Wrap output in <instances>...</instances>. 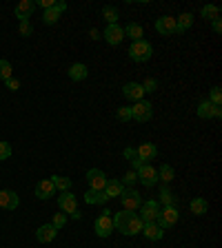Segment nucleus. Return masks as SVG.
<instances>
[{
	"label": "nucleus",
	"instance_id": "obj_13",
	"mask_svg": "<svg viewBox=\"0 0 222 248\" xmlns=\"http://www.w3.org/2000/svg\"><path fill=\"white\" fill-rule=\"evenodd\" d=\"M198 115H200L202 120L220 118V115H222V108H220V107H216V104H211L209 100H205V102L198 104Z\"/></svg>",
	"mask_w": 222,
	"mask_h": 248
},
{
	"label": "nucleus",
	"instance_id": "obj_25",
	"mask_svg": "<svg viewBox=\"0 0 222 248\" xmlns=\"http://www.w3.org/2000/svg\"><path fill=\"white\" fill-rule=\"evenodd\" d=\"M193 25V16L191 14H180L176 18V33H185L187 29H191Z\"/></svg>",
	"mask_w": 222,
	"mask_h": 248
},
{
	"label": "nucleus",
	"instance_id": "obj_14",
	"mask_svg": "<svg viewBox=\"0 0 222 248\" xmlns=\"http://www.w3.org/2000/svg\"><path fill=\"white\" fill-rule=\"evenodd\" d=\"M122 95L127 100H131V102H138V100H142V95H145V91H142V84H140V82H127L122 87Z\"/></svg>",
	"mask_w": 222,
	"mask_h": 248
},
{
	"label": "nucleus",
	"instance_id": "obj_29",
	"mask_svg": "<svg viewBox=\"0 0 222 248\" xmlns=\"http://www.w3.org/2000/svg\"><path fill=\"white\" fill-rule=\"evenodd\" d=\"M49 180L53 182V186H56V191H69L71 188V180L69 177H62V175H53V177H49Z\"/></svg>",
	"mask_w": 222,
	"mask_h": 248
},
{
	"label": "nucleus",
	"instance_id": "obj_17",
	"mask_svg": "<svg viewBox=\"0 0 222 248\" xmlns=\"http://www.w3.org/2000/svg\"><path fill=\"white\" fill-rule=\"evenodd\" d=\"M56 235H58V228L53 226V224H42V226L36 231V239H38V242H42V244L53 242V239H56Z\"/></svg>",
	"mask_w": 222,
	"mask_h": 248
},
{
	"label": "nucleus",
	"instance_id": "obj_18",
	"mask_svg": "<svg viewBox=\"0 0 222 248\" xmlns=\"http://www.w3.org/2000/svg\"><path fill=\"white\" fill-rule=\"evenodd\" d=\"M51 195H56V186L51 180H40L36 184V197L38 200H49Z\"/></svg>",
	"mask_w": 222,
	"mask_h": 248
},
{
	"label": "nucleus",
	"instance_id": "obj_4",
	"mask_svg": "<svg viewBox=\"0 0 222 248\" xmlns=\"http://www.w3.org/2000/svg\"><path fill=\"white\" fill-rule=\"evenodd\" d=\"M154 118V107H151L149 100H138L131 107V120H138V122H149Z\"/></svg>",
	"mask_w": 222,
	"mask_h": 248
},
{
	"label": "nucleus",
	"instance_id": "obj_42",
	"mask_svg": "<svg viewBox=\"0 0 222 248\" xmlns=\"http://www.w3.org/2000/svg\"><path fill=\"white\" fill-rule=\"evenodd\" d=\"M5 84H7V89H9V91H18V87H20V82H18L16 78H9Z\"/></svg>",
	"mask_w": 222,
	"mask_h": 248
},
{
	"label": "nucleus",
	"instance_id": "obj_21",
	"mask_svg": "<svg viewBox=\"0 0 222 248\" xmlns=\"http://www.w3.org/2000/svg\"><path fill=\"white\" fill-rule=\"evenodd\" d=\"M67 76L71 78L73 82H80V80H85V78L89 76V71H87V67H85L83 62H76V64H71V67H69Z\"/></svg>",
	"mask_w": 222,
	"mask_h": 248
},
{
	"label": "nucleus",
	"instance_id": "obj_6",
	"mask_svg": "<svg viewBox=\"0 0 222 248\" xmlns=\"http://www.w3.org/2000/svg\"><path fill=\"white\" fill-rule=\"evenodd\" d=\"M178 217H180V213H178L176 206H165V208H160V213H158L155 224L160 228H171L173 224H178Z\"/></svg>",
	"mask_w": 222,
	"mask_h": 248
},
{
	"label": "nucleus",
	"instance_id": "obj_34",
	"mask_svg": "<svg viewBox=\"0 0 222 248\" xmlns=\"http://www.w3.org/2000/svg\"><path fill=\"white\" fill-rule=\"evenodd\" d=\"M9 78H14V69H11L9 60H0V80H9Z\"/></svg>",
	"mask_w": 222,
	"mask_h": 248
},
{
	"label": "nucleus",
	"instance_id": "obj_40",
	"mask_svg": "<svg viewBox=\"0 0 222 248\" xmlns=\"http://www.w3.org/2000/svg\"><path fill=\"white\" fill-rule=\"evenodd\" d=\"M209 102L216 104V107H220V104H222V93H220V87H216V89L211 91V95H209Z\"/></svg>",
	"mask_w": 222,
	"mask_h": 248
},
{
	"label": "nucleus",
	"instance_id": "obj_41",
	"mask_svg": "<svg viewBox=\"0 0 222 248\" xmlns=\"http://www.w3.org/2000/svg\"><path fill=\"white\" fill-rule=\"evenodd\" d=\"M11 157V146L7 142H0V160H9Z\"/></svg>",
	"mask_w": 222,
	"mask_h": 248
},
{
	"label": "nucleus",
	"instance_id": "obj_8",
	"mask_svg": "<svg viewBox=\"0 0 222 248\" xmlns=\"http://www.w3.org/2000/svg\"><path fill=\"white\" fill-rule=\"evenodd\" d=\"M136 173H138V180L142 182V186H147V188H151L155 184V180H158V170L151 164H142Z\"/></svg>",
	"mask_w": 222,
	"mask_h": 248
},
{
	"label": "nucleus",
	"instance_id": "obj_5",
	"mask_svg": "<svg viewBox=\"0 0 222 248\" xmlns=\"http://www.w3.org/2000/svg\"><path fill=\"white\" fill-rule=\"evenodd\" d=\"M158 213H160V204L155 200H147L142 202V206L138 208V217L142 219V224H151L158 219Z\"/></svg>",
	"mask_w": 222,
	"mask_h": 248
},
{
	"label": "nucleus",
	"instance_id": "obj_11",
	"mask_svg": "<svg viewBox=\"0 0 222 248\" xmlns=\"http://www.w3.org/2000/svg\"><path fill=\"white\" fill-rule=\"evenodd\" d=\"M58 208H60L62 213H78V200H76V195L73 193H69V191H65L60 197H58Z\"/></svg>",
	"mask_w": 222,
	"mask_h": 248
},
{
	"label": "nucleus",
	"instance_id": "obj_43",
	"mask_svg": "<svg viewBox=\"0 0 222 248\" xmlns=\"http://www.w3.org/2000/svg\"><path fill=\"white\" fill-rule=\"evenodd\" d=\"M38 5H40L42 9H53V7H56V0H40Z\"/></svg>",
	"mask_w": 222,
	"mask_h": 248
},
{
	"label": "nucleus",
	"instance_id": "obj_12",
	"mask_svg": "<svg viewBox=\"0 0 222 248\" xmlns=\"http://www.w3.org/2000/svg\"><path fill=\"white\" fill-rule=\"evenodd\" d=\"M155 31L162 36H173L176 33V18L173 16H162L155 20Z\"/></svg>",
	"mask_w": 222,
	"mask_h": 248
},
{
	"label": "nucleus",
	"instance_id": "obj_26",
	"mask_svg": "<svg viewBox=\"0 0 222 248\" xmlns=\"http://www.w3.org/2000/svg\"><path fill=\"white\" fill-rule=\"evenodd\" d=\"M189 208H191L193 215H205V213L209 211V202L205 200V197H193L191 204H189Z\"/></svg>",
	"mask_w": 222,
	"mask_h": 248
},
{
	"label": "nucleus",
	"instance_id": "obj_36",
	"mask_svg": "<svg viewBox=\"0 0 222 248\" xmlns=\"http://www.w3.org/2000/svg\"><path fill=\"white\" fill-rule=\"evenodd\" d=\"M116 118H118L120 122H129L131 120V107H120L118 111H116Z\"/></svg>",
	"mask_w": 222,
	"mask_h": 248
},
{
	"label": "nucleus",
	"instance_id": "obj_19",
	"mask_svg": "<svg viewBox=\"0 0 222 248\" xmlns=\"http://www.w3.org/2000/svg\"><path fill=\"white\" fill-rule=\"evenodd\" d=\"M142 235H145L147 239H151V242H158V239L165 237V228H160L155 222H151V224L142 226Z\"/></svg>",
	"mask_w": 222,
	"mask_h": 248
},
{
	"label": "nucleus",
	"instance_id": "obj_33",
	"mask_svg": "<svg viewBox=\"0 0 222 248\" xmlns=\"http://www.w3.org/2000/svg\"><path fill=\"white\" fill-rule=\"evenodd\" d=\"M58 20H60V11L58 9H45V14H42V22H45V25H56Z\"/></svg>",
	"mask_w": 222,
	"mask_h": 248
},
{
	"label": "nucleus",
	"instance_id": "obj_2",
	"mask_svg": "<svg viewBox=\"0 0 222 248\" xmlns=\"http://www.w3.org/2000/svg\"><path fill=\"white\" fill-rule=\"evenodd\" d=\"M151 56H154V46L147 40H136L134 45L129 46V58L134 62H147Z\"/></svg>",
	"mask_w": 222,
	"mask_h": 248
},
{
	"label": "nucleus",
	"instance_id": "obj_15",
	"mask_svg": "<svg viewBox=\"0 0 222 248\" xmlns=\"http://www.w3.org/2000/svg\"><path fill=\"white\" fill-rule=\"evenodd\" d=\"M34 9H36V2H31V0H20L18 5H16L14 14L18 20H29L31 14H34Z\"/></svg>",
	"mask_w": 222,
	"mask_h": 248
},
{
	"label": "nucleus",
	"instance_id": "obj_7",
	"mask_svg": "<svg viewBox=\"0 0 222 248\" xmlns=\"http://www.w3.org/2000/svg\"><path fill=\"white\" fill-rule=\"evenodd\" d=\"M93 231H96L98 237H109V235L114 232V219H111L109 211H102V215H100L98 219H96V224H93Z\"/></svg>",
	"mask_w": 222,
	"mask_h": 248
},
{
	"label": "nucleus",
	"instance_id": "obj_28",
	"mask_svg": "<svg viewBox=\"0 0 222 248\" xmlns=\"http://www.w3.org/2000/svg\"><path fill=\"white\" fill-rule=\"evenodd\" d=\"M173 177H176V173H173V166L162 164L160 170H158V180H162L165 184H169V182H173Z\"/></svg>",
	"mask_w": 222,
	"mask_h": 248
},
{
	"label": "nucleus",
	"instance_id": "obj_44",
	"mask_svg": "<svg viewBox=\"0 0 222 248\" xmlns=\"http://www.w3.org/2000/svg\"><path fill=\"white\" fill-rule=\"evenodd\" d=\"M213 31H216V33H220V31H222V22H220V18H218V20H213Z\"/></svg>",
	"mask_w": 222,
	"mask_h": 248
},
{
	"label": "nucleus",
	"instance_id": "obj_39",
	"mask_svg": "<svg viewBox=\"0 0 222 248\" xmlns=\"http://www.w3.org/2000/svg\"><path fill=\"white\" fill-rule=\"evenodd\" d=\"M51 224L58 228V231H60V228L67 224V213H56V215H53V222H51Z\"/></svg>",
	"mask_w": 222,
	"mask_h": 248
},
{
	"label": "nucleus",
	"instance_id": "obj_1",
	"mask_svg": "<svg viewBox=\"0 0 222 248\" xmlns=\"http://www.w3.org/2000/svg\"><path fill=\"white\" fill-rule=\"evenodd\" d=\"M111 219H114V231H120L122 235H138V232H142V226H145L142 219L129 211L116 213V217H111Z\"/></svg>",
	"mask_w": 222,
	"mask_h": 248
},
{
	"label": "nucleus",
	"instance_id": "obj_10",
	"mask_svg": "<svg viewBox=\"0 0 222 248\" xmlns=\"http://www.w3.org/2000/svg\"><path fill=\"white\" fill-rule=\"evenodd\" d=\"M18 206H20V197H18V193L9 191V188L0 191V208H5V211H16Z\"/></svg>",
	"mask_w": 222,
	"mask_h": 248
},
{
	"label": "nucleus",
	"instance_id": "obj_27",
	"mask_svg": "<svg viewBox=\"0 0 222 248\" xmlns=\"http://www.w3.org/2000/svg\"><path fill=\"white\" fill-rule=\"evenodd\" d=\"M142 33H145V31H142V27L138 25V22H129V25L124 27V36H129L131 40H142Z\"/></svg>",
	"mask_w": 222,
	"mask_h": 248
},
{
	"label": "nucleus",
	"instance_id": "obj_24",
	"mask_svg": "<svg viewBox=\"0 0 222 248\" xmlns=\"http://www.w3.org/2000/svg\"><path fill=\"white\" fill-rule=\"evenodd\" d=\"M122 155H124V160H129V162H131V166H134V170H138L142 164H149V162H145V160H142V157H140V155L136 153V149H131V146H127Z\"/></svg>",
	"mask_w": 222,
	"mask_h": 248
},
{
	"label": "nucleus",
	"instance_id": "obj_22",
	"mask_svg": "<svg viewBox=\"0 0 222 248\" xmlns=\"http://www.w3.org/2000/svg\"><path fill=\"white\" fill-rule=\"evenodd\" d=\"M136 153H138L145 162H151V160H155V155H158V149H155L154 144H149V142H145V144H140L138 149H136Z\"/></svg>",
	"mask_w": 222,
	"mask_h": 248
},
{
	"label": "nucleus",
	"instance_id": "obj_16",
	"mask_svg": "<svg viewBox=\"0 0 222 248\" xmlns=\"http://www.w3.org/2000/svg\"><path fill=\"white\" fill-rule=\"evenodd\" d=\"M124 38V27L120 25H109L107 29H104V40L109 42V45H120Z\"/></svg>",
	"mask_w": 222,
	"mask_h": 248
},
{
	"label": "nucleus",
	"instance_id": "obj_32",
	"mask_svg": "<svg viewBox=\"0 0 222 248\" xmlns=\"http://www.w3.org/2000/svg\"><path fill=\"white\" fill-rule=\"evenodd\" d=\"M202 18L205 20H218L220 18V9H218L216 5H207V7H202Z\"/></svg>",
	"mask_w": 222,
	"mask_h": 248
},
{
	"label": "nucleus",
	"instance_id": "obj_30",
	"mask_svg": "<svg viewBox=\"0 0 222 248\" xmlns=\"http://www.w3.org/2000/svg\"><path fill=\"white\" fill-rule=\"evenodd\" d=\"M160 202L165 204V206H176V195H173V191L167 188V186H162L160 188Z\"/></svg>",
	"mask_w": 222,
	"mask_h": 248
},
{
	"label": "nucleus",
	"instance_id": "obj_20",
	"mask_svg": "<svg viewBox=\"0 0 222 248\" xmlns=\"http://www.w3.org/2000/svg\"><path fill=\"white\" fill-rule=\"evenodd\" d=\"M124 193V184L120 180H107V186H104V195L107 200H114V197H120Z\"/></svg>",
	"mask_w": 222,
	"mask_h": 248
},
{
	"label": "nucleus",
	"instance_id": "obj_23",
	"mask_svg": "<svg viewBox=\"0 0 222 248\" xmlns=\"http://www.w3.org/2000/svg\"><path fill=\"white\" fill-rule=\"evenodd\" d=\"M85 202L91 204V206H98V204L107 202V195H104V191H93V188H89V191L85 193Z\"/></svg>",
	"mask_w": 222,
	"mask_h": 248
},
{
	"label": "nucleus",
	"instance_id": "obj_31",
	"mask_svg": "<svg viewBox=\"0 0 222 248\" xmlns=\"http://www.w3.org/2000/svg\"><path fill=\"white\" fill-rule=\"evenodd\" d=\"M102 18L109 22V25H118V9L116 7H102Z\"/></svg>",
	"mask_w": 222,
	"mask_h": 248
},
{
	"label": "nucleus",
	"instance_id": "obj_35",
	"mask_svg": "<svg viewBox=\"0 0 222 248\" xmlns=\"http://www.w3.org/2000/svg\"><path fill=\"white\" fill-rule=\"evenodd\" d=\"M18 33H20L22 38H29L31 33H34V25H31L29 20H20V27H18Z\"/></svg>",
	"mask_w": 222,
	"mask_h": 248
},
{
	"label": "nucleus",
	"instance_id": "obj_37",
	"mask_svg": "<svg viewBox=\"0 0 222 248\" xmlns=\"http://www.w3.org/2000/svg\"><path fill=\"white\" fill-rule=\"evenodd\" d=\"M122 182L124 186H131V184H136V182H138V173H136V170H127V173H124L122 175Z\"/></svg>",
	"mask_w": 222,
	"mask_h": 248
},
{
	"label": "nucleus",
	"instance_id": "obj_3",
	"mask_svg": "<svg viewBox=\"0 0 222 248\" xmlns=\"http://www.w3.org/2000/svg\"><path fill=\"white\" fill-rule=\"evenodd\" d=\"M120 204H122V211L134 213L142 206V195L136 188H124V193L120 195Z\"/></svg>",
	"mask_w": 222,
	"mask_h": 248
},
{
	"label": "nucleus",
	"instance_id": "obj_38",
	"mask_svg": "<svg viewBox=\"0 0 222 248\" xmlns=\"http://www.w3.org/2000/svg\"><path fill=\"white\" fill-rule=\"evenodd\" d=\"M155 89H158V80L155 78H147L145 82H142V91L145 93H154Z\"/></svg>",
	"mask_w": 222,
	"mask_h": 248
},
{
	"label": "nucleus",
	"instance_id": "obj_9",
	"mask_svg": "<svg viewBox=\"0 0 222 248\" xmlns=\"http://www.w3.org/2000/svg\"><path fill=\"white\" fill-rule=\"evenodd\" d=\"M87 182H89V188H93V191H104L107 175L100 169H91V170H87Z\"/></svg>",
	"mask_w": 222,
	"mask_h": 248
}]
</instances>
